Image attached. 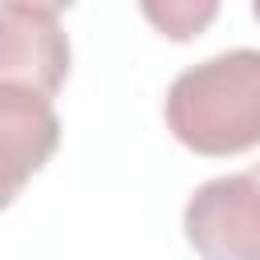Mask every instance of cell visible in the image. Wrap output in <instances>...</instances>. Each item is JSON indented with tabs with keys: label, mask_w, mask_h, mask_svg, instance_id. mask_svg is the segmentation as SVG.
I'll return each instance as SVG.
<instances>
[{
	"label": "cell",
	"mask_w": 260,
	"mask_h": 260,
	"mask_svg": "<svg viewBox=\"0 0 260 260\" xmlns=\"http://www.w3.org/2000/svg\"><path fill=\"white\" fill-rule=\"evenodd\" d=\"M175 142L203 158L260 146V49H228L187 65L162 102Z\"/></svg>",
	"instance_id": "obj_1"
},
{
	"label": "cell",
	"mask_w": 260,
	"mask_h": 260,
	"mask_svg": "<svg viewBox=\"0 0 260 260\" xmlns=\"http://www.w3.org/2000/svg\"><path fill=\"white\" fill-rule=\"evenodd\" d=\"M183 236L199 260H260V162L199 183L183 207Z\"/></svg>",
	"instance_id": "obj_2"
},
{
	"label": "cell",
	"mask_w": 260,
	"mask_h": 260,
	"mask_svg": "<svg viewBox=\"0 0 260 260\" xmlns=\"http://www.w3.org/2000/svg\"><path fill=\"white\" fill-rule=\"evenodd\" d=\"M61 118L49 98L0 85V211L57 154Z\"/></svg>",
	"instance_id": "obj_4"
},
{
	"label": "cell",
	"mask_w": 260,
	"mask_h": 260,
	"mask_svg": "<svg viewBox=\"0 0 260 260\" xmlns=\"http://www.w3.org/2000/svg\"><path fill=\"white\" fill-rule=\"evenodd\" d=\"M215 12H219V4H211V0H146L142 4V16L162 32V37H171V41H191V37H199L211 20H215Z\"/></svg>",
	"instance_id": "obj_5"
},
{
	"label": "cell",
	"mask_w": 260,
	"mask_h": 260,
	"mask_svg": "<svg viewBox=\"0 0 260 260\" xmlns=\"http://www.w3.org/2000/svg\"><path fill=\"white\" fill-rule=\"evenodd\" d=\"M69 77V37L57 4H0V85L53 102Z\"/></svg>",
	"instance_id": "obj_3"
},
{
	"label": "cell",
	"mask_w": 260,
	"mask_h": 260,
	"mask_svg": "<svg viewBox=\"0 0 260 260\" xmlns=\"http://www.w3.org/2000/svg\"><path fill=\"white\" fill-rule=\"evenodd\" d=\"M252 16H256V20H260V0H256V4H252Z\"/></svg>",
	"instance_id": "obj_6"
}]
</instances>
